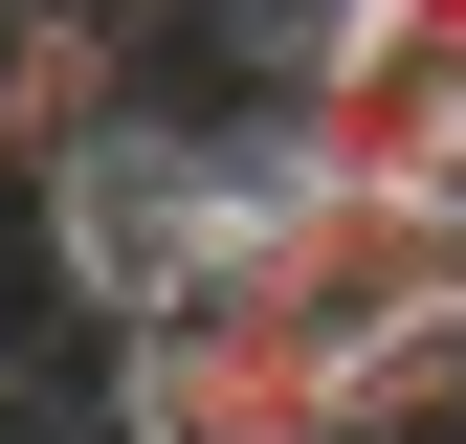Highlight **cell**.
<instances>
[{
    "mask_svg": "<svg viewBox=\"0 0 466 444\" xmlns=\"http://www.w3.org/2000/svg\"><path fill=\"white\" fill-rule=\"evenodd\" d=\"M111 444H356V356H311L245 267H200L156 333H111Z\"/></svg>",
    "mask_w": 466,
    "mask_h": 444,
    "instance_id": "obj_1",
    "label": "cell"
},
{
    "mask_svg": "<svg viewBox=\"0 0 466 444\" xmlns=\"http://www.w3.org/2000/svg\"><path fill=\"white\" fill-rule=\"evenodd\" d=\"M23 200H45V245H67V311H111V333H156V311L222 267V134L156 111V89L111 111L67 178H23Z\"/></svg>",
    "mask_w": 466,
    "mask_h": 444,
    "instance_id": "obj_2",
    "label": "cell"
},
{
    "mask_svg": "<svg viewBox=\"0 0 466 444\" xmlns=\"http://www.w3.org/2000/svg\"><path fill=\"white\" fill-rule=\"evenodd\" d=\"M289 156H311V178H378V200H444L466 45L422 0H311V45H289Z\"/></svg>",
    "mask_w": 466,
    "mask_h": 444,
    "instance_id": "obj_3",
    "label": "cell"
},
{
    "mask_svg": "<svg viewBox=\"0 0 466 444\" xmlns=\"http://www.w3.org/2000/svg\"><path fill=\"white\" fill-rule=\"evenodd\" d=\"M444 333H466V222H444Z\"/></svg>",
    "mask_w": 466,
    "mask_h": 444,
    "instance_id": "obj_4",
    "label": "cell"
},
{
    "mask_svg": "<svg viewBox=\"0 0 466 444\" xmlns=\"http://www.w3.org/2000/svg\"><path fill=\"white\" fill-rule=\"evenodd\" d=\"M422 23H444V45H466V0H422Z\"/></svg>",
    "mask_w": 466,
    "mask_h": 444,
    "instance_id": "obj_5",
    "label": "cell"
},
{
    "mask_svg": "<svg viewBox=\"0 0 466 444\" xmlns=\"http://www.w3.org/2000/svg\"><path fill=\"white\" fill-rule=\"evenodd\" d=\"M444 200H466V156H444Z\"/></svg>",
    "mask_w": 466,
    "mask_h": 444,
    "instance_id": "obj_6",
    "label": "cell"
}]
</instances>
